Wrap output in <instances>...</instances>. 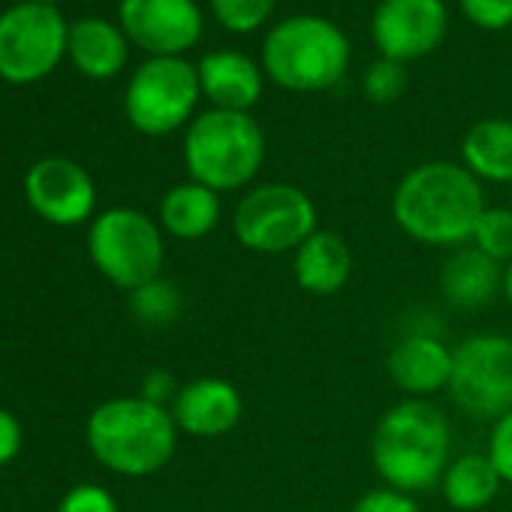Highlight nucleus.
<instances>
[{"instance_id": "f257e3e1", "label": "nucleus", "mask_w": 512, "mask_h": 512, "mask_svg": "<svg viewBox=\"0 0 512 512\" xmlns=\"http://www.w3.org/2000/svg\"><path fill=\"white\" fill-rule=\"evenodd\" d=\"M482 181L461 163L431 160L410 169L392 193V217L404 235L428 247H464L485 211Z\"/></svg>"}, {"instance_id": "f03ea898", "label": "nucleus", "mask_w": 512, "mask_h": 512, "mask_svg": "<svg viewBox=\"0 0 512 512\" xmlns=\"http://www.w3.org/2000/svg\"><path fill=\"white\" fill-rule=\"evenodd\" d=\"M371 461L383 485L395 491L416 497L437 488L452 461V425L446 413L431 401H398L374 428Z\"/></svg>"}, {"instance_id": "7ed1b4c3", "label": "nucleus", "mask_w": 512, "mask_h": 512, "mask_svg": "<svg viewBox=\"0 0 512 512\" xmlns=\"http://www.w3.org/2000/svg\"><path fill=\"white\" fill-rule=\"evenodd\" d=\"M178 434L169 407L151 404L142 395L103 401L85 425L91 455L106 470L130 479L160 473L178 452Z\"/></svg>"}, {"instance_id": "20e7f679", "label": "nucleus", "mask_w": 512, "mask_h": 512, "mask_svg": "<svg viewBox=\"0 0 512 512\" xmlns=\"http://www.w3.org/2000/svg\"><path fill=\"white\" fill-rule=\"evenodd\" d=\"M350 58L353 49L347 34L314 13H299L272 25L260 49L266 79L293 94H320L335 88L344 79Z\"/></svg>"}, {"instance_id": "39448f33", "label": "nucleus", "mask_w": 512, "mask_h": 512, "mask_svg": "<svg viewBox=\"0 0 512 512\" xmlns=\"http://www.w3.org/2000/svg\"><path fill=\"white\" fill-rule=\"evenodd\" d=\"M181 154L190 181L214 193H235L260 175L266 163V133L250 112L208 109L187 124Z\"/></svg>"}, {"instance_id": "423d86ee", "label": "nucleus", "mask_w": 512, "mask_h": 512, "mask_svg": "<svg viewBox=\"0 0 512 512\" xmlns=\"http://www.w3.org/2000/svg\"><path fill=\"white\" fill-rule=\"evenodd\" d=\"M317 229L314 199L287 181H269L244 190L232 211L235 241L260 256L296 253Z\"/></svg>"}, {"instance_id": "0eeeda50", "label": "nucleus", "mask_w": 512, "mask_h": 512, "mask_svg": "<svg viewBox=\"0 0 512 512\" xmlns=\"http://www.w3.org/2000/svg\"><path fill=\"white\" fill-rule=\"evenodd\" d=\"M88 253L106 281L133 293L160 278L166 260L163 229L136 208H109L91 223Z\"/></svg>"}, {"instance_id": "6e6552de", "label": "nucleus", "mask_w": 512, "mask_h": 512, "mask_svg": "<svg viewBox=\"0 0 512 512\" xmlns=\"http://www.w3.org/2000/svg\"><path fill=\"white\" fill-rule=\"evenodd\" d=\"M202 97L196 64L184 58H148L124 91V115L142 136H169L196 118Z\"/></svg>"}, {"instance_id": "1a4fd4ad", "label": "nucleus", "mask_w": 512, "mask_h": 512, "mask_svg": "<svg viewBox=\"0 0 512 512\" xmlns=\"http://www.w3.org/2000/svg\"><path fill=\"white\" fill-rule=\"evenodd\" d=\"M452 404L470 419L497 422L512 410V335L476 332L452 347Z\"/></svg>"}, {"instance_id": "9d476101", "label": "nucleus", "mask_w": 512, "mask_h": 512, "mask_svg": "<svg viewBox=\"0 0 512 512\" xmlns=\"http://www.w3.org/2000/svg\"><path fill=\"white\" fill-rule=\"evenodd\" d=\"M70 28L58 7L22 4L0 13V79L31 85L46 79L67 55Z\"/></svg>"}, {"instance_id": "9b49d317", "label": "nucleus", "mask_w": 512, "mask_h": 512, "mask_svg": "<svg viewBox=\"0 0 512 512\" xmlns=\"http://www.w3.org/2000/svg\"><path fill=\"white\" fill-rule=\"evenodd\" d=\"M449 31L443 0H380L371 16V40L380 58L413 64L428 58Z\"/></svg>"}, {"instance_id": "f8f14e48", "label": "nucleus", "mask_w": 512, "mask_h": 512, "mask_svg": "<svg viewBox=\"0 0 512 512\" xmlns=\"http://www.w3.org/2000/svg\"><path fill=\"white\" fill-rule=\"evenodd\" d=\"M118 19L127 40L151 58H181L205 31L196 0H121Z\"/></svg>"}, {"instance_id": "ddd939ff", "label": "nucleus", "mask_w": 512, "mask_h": 512, "mask_svg": "<svg viewBox=\"0 0 512 512\" xmlns=\"http://www.w3.org/2000/svg\"><path fill=\"white\" fill-rule=\"evenodd\" d=\"M25 196L34 214L52 226H79L94 217L97 187L85 166L67 157H46L25 175Z\"/></svg>"}, {"instance_id": "4468645a", "label": "nucleus", "mask_w": 512, "mask_h": 512, "mask_svg": "<svg viewBox=\"0 0 512 512\" xmlns=\"http://www.w3.org/2000/svg\"><path fill=\"white\" fill-rule=\"evenodd\" d=\"M169 413L181 434L199 440H217L238 428L244 416V398L235 383L223 377H196L184 383L169 404Z\"/></svg>"}, {"instance_id": "2eb2a0df", "label": "nucleus", "mask_w": 512, "mask_h": 512, "mask_svg": "<svg viewBox=\"0 0 512 512\" xmlns=\"http://www.w3.org/2000/svg\"><path fill=\"white\" fill-rule=\"evenodd\" d=\"M196 76L202 97L211 103V109L250 112L266 91L263 64L235 49H217L202 55L196 64Z\"/></svg>"}, {"instance_id": "dca6fc26", "label": "nucleus", "mask_w": 512, "mask_h": 512, "mask_svg": "<svg viewBox=\"0 0 512 512\" xmlns=\"http://www.w3.org/2000/svg\"><path fill=\"white\" fill-rule=\"evenodd\" d=\"M386 371L407 398L431 401L437 392L449 389L452 347H446L437 335L413 332L389 350Z\"/></svg>"}, {"instance_id": "f3484780", "label": "nucleus", "mask_w": 512, "mask_h": 512, "mask_svg": "<svg viewBox=\"0 0 512 512\" xmlns=\"http://www.w3.org/2000/svg\"><path fill=\"white\" fill-rule=\"evenodd\" d=\"M353 275L350 244L329 229H317L296 253H293V278L299 290L317 299H329L347 287Z\"/></svg>"}, {"instance_id": "a211bd4d", "label": "nucleus", "mask_w": 512, "mask_h": 512, "mask_svg": "<svg viewBox=\"0 0 512 512\" xmlns=\"http://www.w3.org/2000/svg\"><path fill=\"white\" fill-rule=\"evenodd\" d=\"M440 290L452 308L476 311L494 302L497 293H503V266L494 263L482 250H476L473 244L455 247L452 256L443 263Z\"/></svg>"}, {"instance_id": "6ab92c4d", "label": "nucleus", "mask_w": 512, "mask_h": 512, "mask_svg": "<svg viewBox=\"0 0 512 512\" xmlns=\"http://www.w3.org/2000/svg\"><path fill=\"white\" fill-rule=\"evenodd\" d=\"M67 55L88 79H112L124 70L130 55L127 34L106 19H79L70 25Z\"/></svg>"}, {"instance_id": "aec40b11", "label": "nucleus", "mask_w": 512, "mask_h": 512, "mask_svg": "<svg viewBox=\"0 0 512 512\" xmlns=\"http://www.w3.org/2000/svg\"><path fill=\"white\" fill-rule=\"evenodd\" d=\"M220 214V193L196 181L175 184L160 199V229L181 241H199L211 235L220 223Z\"/></svg>"}, {"instance_id": "412c9836", "label": "nucleus", "mask_w": 512, "mask_h": 512, "mask_svg": "<svg viewBox=\"0 0 512 512\" xmlns=\"http://www.w3.org/2000/svg\"><path fill=\"white\" fill-rule=\"evenodd\" d=\"M461 166L485 184H512V121H476L461 136Z\"/></svg>"}, {"instance_id": "4be33fe9", "label": "nucleus", "mask_w": 512, "mask_h": 512, "mask_svg": "<svg viewBox=\"0 0 512 512\" xmlns=\"http://www.w3.org/2000/svg\"><path fill=\"white\" fill-rule=\"evenodd\" d=\"M500 488H503V479L485 452L452 455L449 467L440 476V494H443L446 506L455 512L485 509L497 497Z\"/></svg>"}, {"instance_id": "5701e85b", "label": "nucleus", "mask_w": 512, "mask_h": 512, "mask_svg": "<svg viewBox=\"0 0 512 512\" xmlns=\"http://www.w3.org/2000/svg\"><path fill=\"white\" fill-rule=\"evenodd\" d=\"M470 244L482 250L485 256H491L494 263L509 266L512 263V208L509 205L485 208L473 229Z\"/></svg>"}, {"instance_id": "b1692460", "label": "nucleus", "mask_w": 512, "mask_h": 512, "mask_svg": "<svg viewBox=\"0 0 512 512\" xmlns=\"http://www.w3.org/2000/svg\"><path fill=\"white\" fill-rule=\"evenodd\" d=\"M278 7V0H208L214 22L229 34L260 31Z\"/></svg>"}, {"instance_id": "393cba45", "label": "nucleus", "mask_w": 512, "mask_h": 512, "mask_svg": "<svg viewBox=\"0 0 512 512\" xmlns=\"http://www.w3.org/2000/svg\"><path fill=\"white\" fill-rule=\"evenodd\" d=\"M130 308H133V314L142 323L166 326V323H172L181 314V296H178L175 284L157 278V281H151V284H145V287L130 293Z\"/></svg>"}, {"instance_id": "a878e982", "label": "nucleus", "mask_w": 512, "mask_h": 512, "mask_svg": "<svg viewBox=\"0 0 512 512\" xmlns=\"http://www.w3.org/2000/svg\"><path fill=\"white\" fill-rule=\"evenodd\" d=\"M410 85V73H407V64L401 61H392V58H377L365 76H362V91L371 103L377 106H389L395 103Z\"/></svg>"}, {"instance_id": "bb28decb", "label": "nucleus", "mask_w": 512, "mask_h": 512, "mask_svg": "<svg viewBox=\"0 0 512 512\" xmlns=\"http://www.w3.org/2000/svg\"><path fill=\"white\" fill-rule=\"evenodd\" d=\"M458 7L479 31H506L512 25V0H458Z\"/></svg>"}, {"instance_id": "cd10ccee", "label": "nucleus", "mask_w": 512, "mask_h": 512, "mask_svg": "<svg viewBox=\"0 0 512 512\" xmlns=\"http://www.w3.org/2000/svg\"><path fill=\"white\" fill-rule=\"evenodd\" d=\"M58 512H121V509L112 491H106L103 485L85 482L64 494V500L58 503Z\"/></svg>"}, {"instance_id": "c85d7f7f", "label": "nucleus", "mask_w": 512, "mask_h": 512, "mask_svg": "<svg viewBox=\"0 0 512 512\" xmlns=\"http://www.w3.org/2000/svg\"><path fill=\"white\" fill-rule=\"evenodd\" d=\"M485 455L491 458L494 470L500 473L503 485H512V410L491 422V437Z\"/></svg>"}, {"instance_id": "c756f323", "label": "nucleus", "mask_w": 512, "mask_h": 512, "mask_svg": "<svg viewBox=\"0 0 512 512\" xmlns=\"http://www.w3.org/2000/svg\"><path fill=\"white\" fill-rule=\"evenodd\" d=\"M350 512H419L413 494H404V491H395L389 485H380V488H371L365 491Z\"/></svg>"}, {"instance_id": "7c9ffc66", "label": "nucleus", "mask_w": 512, "mask_h": 512, "mask_svg": "<svg viewBox=\"0 0 512 512\" xmlns=\"http://www.w3.org/2000/svg\"><path fill=\"white\" fill-rule=\"evenodd\" d=\"M19 452H22V422L7 407H0V467L16 461Z\"/></svg>"}, {"instance_id": "2f4dec72", "label": "nucleus", "mask_w": 512, "mask_h": 512, "mask_svg": "<svg viewBox=\"0 0 512 512\" xmlns=\"http://www.w3.org/2000/svg\"><path fill=\"white\" fill-rule=\"evenodd\" d=\"M178 383L169 371H151L145 380H142V398L151 401V404H160V407H169L178 395Z\"/></svg>"}, {"instance_id": "473e14b6", "label": "nucleus", "mask_w": 512, "mask_h": 512, "mask_svg": "<svg viewBox=\"0 0 512 512\" xmlns=\"http://www.w3.org/2000/svg\"><path fill=\"white\" fill-rule=\"evenodd\" d=\"M503 299H506L509 308H512V263L503 266Z\"/></svg>"}, {"instance_id": "72a5a7b5", "label": "nucleus", "mask_w": 512, "mask_h": 512, "mask_svg": "<svg viewBox=\"0 0 512 512\" xmlns=\"http://www.w3.org/2000/svg\"><path fill=\"white\" fill-rule=\"evenodd\" d=\"M28 4H46V7H55L58 0H28Z\"/></svg>"}, {"instance_id": "f704fd0d", "label": "nucleus", "mask_w": 512, "mask_h": 512, "mask_svg": "<svg viewBox=\"0 0 512 512\" xmlns=\"http://www.w3.org/2000/svg\"><path fill=\"white\" fill-rule=\"evenodd\" d=\"M509 208H512V193H509Z\"/></svg>"}]
</instances>
